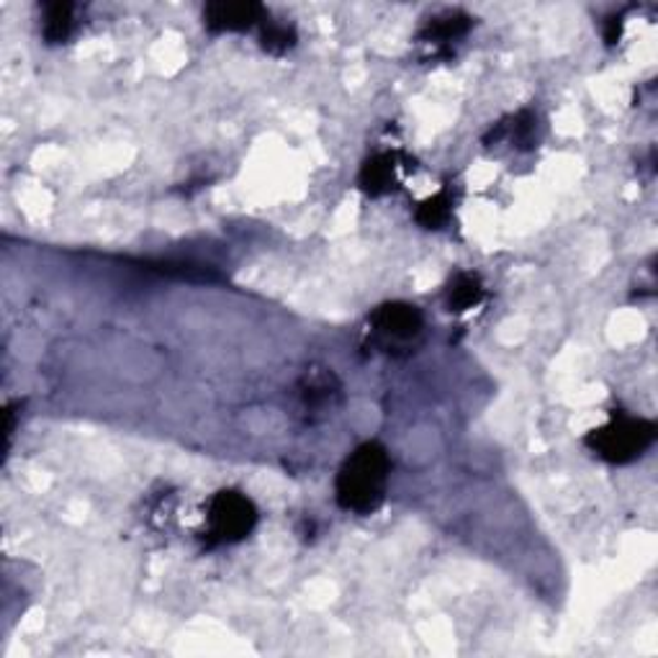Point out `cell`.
<instances>
[{"label":"cell","instance_id":"cell-9","mask_svg":"<svg viewBox=\"0 0 658 658\" xmlns=\"http://www.w3.org/2000/svg\"><path fill=\"white\" fill-rule=\"evenodd\" d=\"M484 283H481V275L479 273H458L453 281H450V286L446 290V306L448 311L453 314H463V311H471L473 306H479L484 301Z\"/></svg>","mask_w":658,"mask_h":658},{"label":"cell","instance_id":"cell-6","mask_svg":"<svg viewBox=\"0 0 658 658\" xmlns=\"http://www.w3.org/2000/svg\"><path fill=\"white\" fill-rule=\"evenodd\" d=\"M340 381L327 369L306 371L304 379L298 381V399H301V407L304 412H309V415H319V412L332 409L335 402L340 399Z\"/></svg>","mask_w":658,"mask_h":658},{"label":"cell","instance_id":"cell-8","mask_svg":"<svg viewBox=\"0 0 658 658\" xmlns=\"http://www.w3.org/2000/svg\"><path fill=\"white\" fill-rule=\"evenodd\" d=\"M471 17H465L461 11H446L438 13L427 21L423 32H419V42L425 44H435V47H448L458 40H463L471 29Z\"/></svg>","mask_w":658,"mask_h":658},{"label":"cell","instance_id":"cell-7","mask_svg":"<svg viewBox=\"0 0 658 658\" xmlns=\"http://www.w3.org/2000/svg\"><path fill=\"white\" fill-rule=\"evenodd\" d=\"M399 152H376V155L369 157L361 167V175H358V186L365 196L381 198L399 186L396 180V173H399Z\"/></svg>","mask_w":658,"mask_h":658},{"label":"cell","instance_id":"cell-5","mask_svg":"<svg viewBox=\"0 0 658 658\" xmlns=\"http://www.w3.org/2000/svg\"><path fill=\"white\" fill-rule=\"evenodd\" d=\"M267 19L260 3H209L204 9V26L211 34L250 32Z\"/></svg>","mask_w":658,"mask_h":658},{"label":"cell","instance_id":"cell-2","mask_svg":"<svg viewBox=\"0 0 658 658\" xmlns=\"http://www.w3.org/2000/svg\"><path fill=\"white\" fill-rule=\"evenodd\" d=\"M658 427L650 419L630 417V415H612L607 423L596 430H589L584 446L600 456L602 461L625 465L640 458L654 446Z\"/></svg>","mask_w":658,"mask_h":658},{"label":"cell","instance_id":"cell-1","mask_svg":"<svg viewBox=\"0 0 658 658\" xmlns=\"http://www.w3.org/2000/svg\"><path fill=\"white\" fill-rule=\"evenodd\" d=\"M388 471H392V461H388L386 448L376 440L363 442L346 458L338 471L335 500L346 512L371 515L386 500Z\"/></svg>","mask_w":658,"mask_h":658},{"label":"cell","instance_id":"cell-4","mask_svg":"<svg viewBox=\"0 0 658 658\" xmlns=\"http://www.w3.org/2000/svg\"><path fill=\"white\" fill-rule=\"evenodd\" d=\"M371 342L384 353L412 350L425 332V317L415 304L388 301L371 311L369 317Z\"/></svg>","mask_w":658,"mask_h":658},{"label":"cell","instance_id":"cell-10","mask_svg":"<svg viewBox=\"0 0 658 658\" xmlns=\"http://www.w3.org/2000/svg\"><path fill=\"white\" fill-rule=\"evenodd\" d=\"M75 32V6L47 3L42 11V36L47 44H65Z\"/></svg>","mask_w":658,"mask_h":658},{"label":"cell","instance_id":"cell-11","mask_svg":"<svg viewBox=\"0 0 658 658\" xmlns=\"http://www.w3.org/2000/svg\"><path fill=\"white\" fill-rule=\"evenodd\" d=\"M450 213H453V196H450L448 188H442L440 194L425 198L415 211V219L419 227L425 229H442L448 224Z\"/></svg>","mask_w":658,"mask_h":658},{"label":"cell","instance_id":"cell-3","mask_svg":"<svg viewBox=\"0 0 658 658\" xmlns=\"http://www.w3.org/2000/svg\"><path fill=\"white\" fill-rule=\"evenodd\" d=\"M257 525V507L248 494L237 489H221L209 500L206 509V535L209 546H232L248 538Z\"/></svg>","mask_w":658,"mask_h":658},{"label":"cell","instance_id":"cell-12","mask_svg":"<svg viewBox=\"0 0 658 658\" xmlns=\"http://www.w3.org/2000/svg\"><path fill=\"white\" fill-rule=\"evenodd\" d=\"M260 47L275 57L286 55L288 50L296 47V29L265 19L263 24H260Z\"/></svg>","mask_w":658,"mask_h":658}]
</instances>
